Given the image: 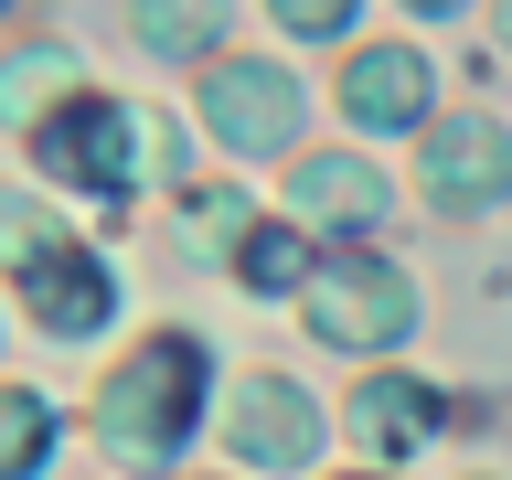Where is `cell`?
Instances as JSON below:
<instances>
[{
  "mask_svg": "<svg viewBox=\"0 0 512 480\" xmlns=\"http://www.w3.org/2000/svg\"><path fill=\"white\" fill-rule=\"evenodd\" d=\"M203 416V331H150L96 395V438L118 459H171Z\"/></svg>",
  "mask_w": 512,
  "mask_h": 480,
  "instance_id": "obj_1",
  "label": "cell"
},
{
  "mask_svg": "<svg viewBox=\"0 0 512 480\" xmlns=\"http://www.w3.org/2000/svg\"><path fill=\"white\" fill-rule=\"evenodd\" d=\"M32 171L64 182V192H96V203H128V182H139L128 107L96 96V86H75L64 107H43V118H32Z\"/></svg>",
  "mask_w": 512,
  "mask_h": 480,
  "instance_id": "obj_2",
  "label": "cell"
},
{
  "mask_svg": "<svg viewBox=\"0 0 512 480\" xmlns=\"http://www.w3.org/2000/svg\"><path fill=\"white\" fill-rule=\"evenodd\" d=\"M11 278H22V310L54 331V342H86V331H107L118 320V278H107V256L86 246H54L43 224H11Z\"/></svg>",
  "mask_w": 512,
  "mask_h": 480,
  "instance_id": "obj_3",
  "label": "cell"
},
{
  "mask_svg": "<svg viewBox=\"0 0 512 480\" xmlns=\"http://www.w3.org/2000/svg\"><path fill=\"white\" fill-rule=\"evenodd\" d=\"M310 331L342 342V352H384V342L416 331V288L395 278L384 256H331V267L310 278Z\"/></svg>",
  "mask_w": 512,
  "mask_h": 480,
  "instance_id": "obj_4",
  "label": "cell"
},
{
  "mask_svg": "<svg viewBox=\"0 0 512 480\" xmlns=\"http://www.w3.org/2000/svg\"><path fill=\"white\" fill-rule=\"evenodd\" d=\"M416 171H427V192H438V203H491V192H512V128L480 118V107H459V118L427 128Z\"/></svg>",
  "mask_w": 512,
  "mask_h": 480,
  "instance_id": "obj_5",
  "label": "cell"
},
{
  "mask_svg": "<svg viewBox=\"0 0 512 480\" xmlns=\"http://www.w3.org/2000/svg\"><path fill=\"white\" fill-rule=\"evenodd\" d=\"M203 128H214L224 150H278L288 128H299V86H288L278 64H214L203 75Z\"/></svg>",
  "mask_w": 512,
  "mask_h": 480,
  "instance_id": "obj_6",
  "label": "cell"
},
{
  "mask_svg": "<svg viewBox=\"0 0 512 480\" xmlns=\"http://www.w3.org/2000/svg\"><path fill=\"white\" fill-rule=\"evenodd\" d=\"M224 438H235V459H256V470H299L320 448V406L288 374H256L246 395H235V416H224Z\"/></svg>",
  "mask_w": 512,
  "mask_h": 480,
  "instance_id": "obj_7",
  "label": "cell"
},
{
  "mask_svg": "<svg viewBox=\"0 0 512 480\" xmlns=\"http://www.w3.org/2000/svg\"><path fill=\"white\" fill-rule=\"evenodd\" d=\"M342 107L363 128H416L427 118V54H416V43H363V54L342 64Z\"/></svg>",
  "mask_w": 512,
  "mask_h": 480,
  "instance_id": "obj_8",
  "label": "cell"
},
{
  "mask_svg": "<svg viewBox=\"0 0 512 480\" xmlns=\"http://www.w3.org/2000/svg\"><path fill=\"white\" fill-rule=\"evenodd\" d=\"M352 438L384 448V459H416V448L438 438V395L416 374H363L352 384Z\"/></svg>",
  "mask_w": 512,
  "mask_h": 480,
  "instance_id": "obj_9",
  "label": "cell"
},
{
  "mask_svg": "<svg viewBox=\"0 0 512 480\" xmlns=\"http://www.w3.org/2000/svg\"><path fill=\"white\" fill-rule=\"evenodd\" d=\"M299 214H320V224H374L384 214V182L363 171V160H342V150H320V160H299Z\"/></svg>",
  "mask_w": 512,
  "mask_h": 480,
  "instance_id": "obj_10",
  "label": "cell"
},
{
  "mask_svg": "<svg viewBox=\"0 0 512 480\" xmlns=\"http://www.w3.org/2000/svg\"><path fill=\"white\" fill-rule=\"evenodd\" d=\"M235 278H246L256 299H278V288H310L320 267H310V246H299L288 224H246V235H235Z\"/></svg>",
  "mask_w": 512,
  "mask_h": 480,
  "instance_id": "obj_11",
  "label": "cell"
},
{
  "mask_svg": "<svg viewBox=\"0 0 512 480\" xmlns=\"http://www.w3.org/2000/svg\"><path fill=\"white\" fill-rule=\"evenodd\" d=\"M128 32H139V54H214V32H224V11H171V0H150V11H128Z\"/></svg>",
  "mask_w": 512,
  "mask_h": 480,
  "instance_id": "obj_12",
  "label": "cell"
},
{
  "mask_svg": "<svg viewBox=\"0 0 512 480\" xmlns=\"http://www.w3.org/2000/svg\"><path fill=\"white\" fill-rule=\"evenodd\" d=\"M43 438H54L43 395H32V384H11V395H0V470H11V480H22V470H43Z\"/></svg>",
  "mask_w": 512,
  "mask_h": 480,
  "instance_id": "obj_13",
  "label": "cell"
},
{
  "mask_svg": "<svg viewBox=\"0 0 512 480\" xmlns=\"http://www.w3.org/2000/svg\"><path fill=\"white\" fill-rule=\"evenodd\" d=\"M43 86H64V54H43V43H32V54L11 64V107H32ZM32 118H43V107H32Z\"/></svg>",
  "mask_w": 512,
  "mask_h": 480,
  "instance_id": "obj_14",
  "label": "cell"
},
{
  "mask_svg": "<svg viewBox=\"0 0 512 480\" xmlns=\"http://www.w3.org/2000/svg\"><path fill=\"white\" fill-rule=\"evenodd\" d=\"M278 22H288V32H310V43H331L352 11H342V0H278Z\"/></svg>",
  "mask_w": 512,
  "mask_h": 480,
  "instance_id": "obj_15",
  "label": "cell"
},
{
  "mask_svg": "<svg viewBox=\"0 0 512 480\" xmlns=\"http://www.w3.org/2000/svg\"><path fill=\"white\" fill-rule=\"evenodd\" d=\"M502 43H512V11H502Z\"/></svg>",
  "mask_w": 512,
  "mask_h": 480,
  "instance_id": "obj_16",
  "label": "cell"
}]
</instances>
